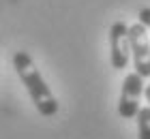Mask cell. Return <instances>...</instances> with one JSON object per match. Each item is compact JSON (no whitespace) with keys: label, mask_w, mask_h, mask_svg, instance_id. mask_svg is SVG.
Returning <instances> with one entry per match:
<instances>
[{"label":"cell","mask_w":150,"mask_h":139,"mask_svg":"<svg viewBox=\"0 0 150 139\" xmlns=\"http://www.w3.org/2000/svg\"><path fill=\"white\" fill-rule=\"evenodd\" d=\"M142 94H144V77H139L137 73H129L122 81L120 101H118V114L125 120H131L137 116Z\"/></svg>","instance_id":"obj_3"},{"label":"cell","mask_w":150,"mask_h":139,"mask_svg":"<svg viewBox=\"0 0 150 139\" xmlns=\"http://www.w3.org/2000/svg\"><path fill=\"white\" fill-rule=\"evenodd\" d=\"M131 47H129V26L125 22H114L110 28V60L114 68H127Z\"/></svg>","instance_id":"obj_4"},{"label":"cell","mask_w":150,"mask_h":139,"mask_svg":"<svg viewBox=\"0 0 150 139\" xmlns=\"http://www.w3.org/2000/svg\"><path fill=\"white\" fill-rule=\"evenodd\" d=\"M129 47L133 54L135 62V73L139 77H150V39H148V28L144 24H133L129 26Z\"/></svg>","instance_id":"obj_2"},{"label":"cell","mask_w":150,"mask_h":139,"mask_svg":"<svg viewBox=\"0 0 150 139\" xmlns=\"http://www.w3.org/2000/svg\"><path fill=\"white\" fill-rule=\"evenodd\" d=\"M137 17H139V24H144L146 28H150V6H144V9H139Z\"/></svg>","instance_id":"obj_6"},{"label":"cell","mask_w":150,"mask_h":139,"mask_svg":"<svg viewBox=\"0 0 150 139\" xmlns=\"http://www.w3.org/2000/svg\"><path fill=\"white\" fill-rule=\"evenodd\" d=\"M144 94H146V101L150 103V83H148V86L144 88Z\"/></svg>","instance_id":"obj_7"},{"label":"cell","mask_w":150,"mask_h":139,"mask_svg":"<svg viewBox=\"0 0 150 139\" xmlns=\"http://www.w3.org/2000/svg\"><path fill=\"white\" fill-rule=\"evenodd\" d=\"M135 118H137V135H139V139H150V105L139 107Z\"/></svg>","instance_id":"obj_5"},{"label":"cell","mask_w":150,"mask_h":139,"mask_svg":"<svg viewBox=\"0 0 150 139\" xmlns=\"http://www.w3.org/2000/svg\"><path fill=\"white\" fill-rule=\"evenodd\" d=\"M13 68L17 71V77L22 79V83L26 86L30 101L35 103V107L41 116L52 118L58 114V101L54 92L50 90L47 81L43 79V75L39 73V68L35 64V60L30 58L28 52H15L13 54Z\"/></svg>","instance_id":"obj_1"}]
</instances>
